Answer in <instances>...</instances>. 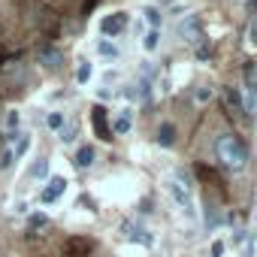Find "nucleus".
I'll list each match as a JSON object with an SVG mask.
<instances>
[{
    "instance_id": "nucleus-7",
    "label": "nucleus",
    "mask_w": 257,
    "mask_h": 257,
    "mask_svg": "<svg viewBox=\"0 0 257 257\" xmlns=\"http://www.w3.org/2000/svg\"><path fill=\"white\" fill-rule=\"evenodd\" d=\"M158 143H161L164 149H173V146L179 143V127H176L173 121H164V124L158 127Z\"/></svg>"
},
{
    "instance_id": "nucleus-23",
    "label": "nucleus",
    "mask_w": 257,
    "mask_h": 257,
    "mask_svg": "<svg viewBox=\"0 0 257 257\" xmlns=\"http://www.w3.org/2000/svg\"><path fill=\"white\" fill-rule=\"evenodd\" d=\"M16 127H19V112L10 109V112H7V131H10V137L16 134Z\"/></svg>"
},
{
    "instance_id": "nucleus-15",
    "label": "nucleus",
    "mask_w": 257,
    "mask_h": 257,
    "mask_svg": "<svg viewBox=\"0 0 257 257\" xmlns=\"http://www.w3.org/2000/svg\"><path fill=\"white\" fill-rule=\"evenodd\" d=\"M158 46H161V34H158V31H149V34L143 37V49H146V52H155Z\"/></svg>"
},
{
    "instance_id": "nucleus-17",
    "label": "nucleus",
    "mask_w": 257,
    "mask_h": 257,
    "mask_svg": "<svg viewBox=\"0 0 257 257\" xmlns=\"http://www.w3.org/2000/svg\"><path fill=\"white\" fill-rule=\"evenodd\" d=\"M251 10H254V16H251V28H248V43L257 46V0H251Z\"/></svg>"
},
{
    "instance_id": "nucleus-21",
    "label": "nucleus",
    "mask_w": 257,
    "mask_h": 257,
    "mask_svg": "<svg viewBox=\"0 0 257 257\" xmlns=\"http://www.w3.org/2000/svg\"><path fill=\"white\" fill-rule=\"evenodd\" d=\"M97 52H100L103 58H115V55H118V49H115L109 40H97Z\"/></svg>"
},
{
    "instance_id": "nucleus-6",
    "label": "nucleus",
    "mask_w": 257,
    "mask_h": 257,
    "mask_svg": "<svg viewBox=\"0 0 257 257\" xmlns=\"http://www.w3.org/2000/svg\"><path fill=\"white\" fill-rule=\"evenodd\" d=\"M179 34L185 43H200V19L197 16H185L179 25Z\"/></svg>"
},
{
    "instance_id": "nucleus-16",
    "label": "nucleus",
    "mask_w": 257,
    "mask_h": 257,
    "mask_svg": "<svg viewBox=\"0 0 257 257\" xmlns=\"http://www.w3.org/2000/svg\"><path fill=\"white\" fill-rule=\"evenodd\" d=\"M46 127L49 131H61L64 127V112H49L46 115Z\"/></svg>"
},
{
    "instance_id": "nucleus-1",
    "label": "nucleus",
    "mask_w": 257,
    "mask_h": 257,
    "mask_svg": "<svg viewBox=\"0 0 257 257\" xmlns=\"http://www.w3.org/2000/svg\"><path fill=\"white\" fill-rule=\"evenodd\" d=\"M215 158H218V164L221 167H227V170H245V164H248V146L236 137V134H230V131H224V134H218L215 137Z\"/></svg>"
},
{
    "instance_id": "nucleus-24",
    "label": "nucleus",
    "mask_w": 257,
    "mask_h": 257,
    "mask_svg": "<svg viewBox=\"0 0 257 257\" xmlns=\"http://www.w3.org/2000/svg\"><path fill=\"white\" fill-rule=\"evenodd\" d=\"M224 251H227L224 239H215V242H212V248H209V254H212V257H224Z\"/></svg>"
},
{
    "instance_id": "nucleus-19",
    "label": "nucleus",
    "mask_w": 257,
    "mask_h": 257,
    "mask_svg": "<svg viewBox=\"0 0 257 257\" xmlns=\"http://www.w3.org/2000/svg\"><path fill=\"white\" fill-rule=\"evenodd\" d=\"M46 224H49V218H46L43 212H34V215H28V227H31V230H43Z\"/></svg>"
},
{
    "instance_id": "nucleus-3",
    "label": "nucleus",
    "mask_w": 257,
    "mask_h": 257,
    "mask_svg": "<svg viewBox=\"0 0 257 257\" xmlns=\"http://www.w3.org/2000/svg\"><path fill=\"white\" fill-rule=\"evenodd\" d=\"M64 191H67V179L64 176H52V179H46V185L40 191V203L43 206H52V203H58L64 197Z\"/></svg>"
},
{
    "instance_id": "nucleus-22",
    "label": "nucleus",
    "mask_w": 257,
    "mask_h": 257,
    "mask_svg": "<svg viewBox=\"0 0 257 257\" xmlns=\"http://www.w3.org/2000/svg\"><path fill=\"white\" fill-rule=\"evenodd\" d=\"M212 97H215L212 88H197V91H194V100H197V103H209Z\"/></svg>"
},
{
    "instance_id": "nucleus-20",
    "label": "nucleus",
    "mask_w": 257,
    "mask_h": 257,
    "mask_svg": "<svg viewBox=\"0 0 257 257\" xmlns=\"http://www.w3.org/2000/svg\"><path fill=\"white\" fill-rule=\"evenodd\" d=\"M146 22L152 25V31H158V28H161V10H158V7H149V10H146Z\"/></svg>"
},
{
    "instance_id": "nucleus-2",
    "label": "nucleus",
    "mask_w": 257,
    "mask_h": 257,
    "mask_svg": "<svg viewBox=\"0 0 257 257\" xmlns=\"http://www.w3.org/2000/svg\"><path fill=\"white\" fill-rule=\"evenodd\" d=\"M167 194L173 197V203H176L185 215H194V197H191V185H188V182H182L179 176L167 179Z\"/></svg>"
},
{
    "instance_id": "nucleus-12",
    "label": "nucleus",
    "mask_w": 257,
    "mask_h": 257,
    "mask_svg": "<svg viewBox=\"0 0 257 257\" xmlns=\"http://www.w3.org/2000/svg\"><path fill=\"white\" fill-rule=\"evenodd\" d=\"M94 131H97L103 140H112V131L106 127V109H103V106L94 109Z\"/></svg>"
},
{
    "instance_id": "nucleus-5",
    "label": "nucleus",
    "mask_w": 257,
    "mask_h": 257,
    "mask_svg": "<svg viewBox=\"0 0 257 257\" xmlns=\"http://www.w3.org/2000/svg\"><path fill=\"white\" fill-rule=\"evenodd\" d=\"M124 28H127V13H112V16H106L100 22L103 37H118V34H124Z\"/></svg>"
},
{
    "instance_id": "nucleus-28",
    "label": "nucleus",
    "mask_w": 257,
    "mask_h": 257,
    "mask_svg": "<svg viewBox=\"0 0 257 257\" xmlns=\"http://www.w3.org/2000/svg\"><path fill=\"white\" fill-rule=\"evenodd\" d=\"M254 248H257V233H254Z\"/></svg>"
},
{
    "instance_id": "nucleus-11",
    "label": "nucleus",
    "mask_w": 257,
    "mask_h": 257,
    "mask_svg": "<svg viewBox=\"0 0 257 257\" xmlns=\"http://www.w3.org/2000/svg\"><path fill=\"white\" fill-rule=\"evenodd\" d=\"M10 140L16 143V146L10 149V152H13V158H25V155H28V149H31V134H13Z\"/></svg>"
},
{
    "instance_id": "nucleus-27",
    "label": "nucleus",
    "mask_w": 257,
    "mask_h": 257,
    "mask_svg": "<svg viewBox=\"0 0 257 257\" xmlns=\"http://www.w3.org/2000/svg\"><path fill=\"white\" fill-rule=\"evenodd\" d=\"M13 161H16V158H13V152L7 149V152H4V158H0V170H7V167H10Z\"/></svg>"
},
{
    "instance_id": "nucleus-9",
    "label": "nucleus",
    "mask_w": 257,
    "mask_h": 257,
    "mask_svg": "<svg viewBox=\"0 0 257 257\" xmlns=\"http://www.w3.org/2000/svg\"><path fill=\"white\" fill-rule=\"evenodd\" d=\"M94 161H97V149L94 146H79L76 149V158H73V167L76 170H88Z\"/></svg>"
},
{
    "instance_id": "nucleus-25",
    "label": "nucleus",
    "mask_w": 257,
    "mask_h": 257,
    "mask_svg": "<svg viewBox=\"0 0 257 257\" xmlns=\"http://www.w3.org/2000/svg\"><path fill=\"white\" fill-rule=\"evenodd\" d=\"M73 140H76V127H61V143H67V146H70Z\"/></svg>"
},
{
    "instance_id": "nucleus-4",
    "label": "nucleus",
    "mask_w": 257,
    "mask_h": 257,
    "mask_svg": "<svg viewBox=\"0 0 257 257\" xmlns=\"http://www.w3.org/2000/svg\"><path fill=\"white\" fill-rule=\"evenodd\" d=\"M121 233L127 236V242H137V245H143V248H152V245H155V233H152V230H146V227L124 224V227H121Z\"/></svg>"
},
{
    "instance_id": "nucleus-13",
    "label": "nucleus",
    "mask_w": 257,
    "mask_h": 257,
    "mask_svg": "<svg viewBox=\"0 0 257 257\" xmlns=\"http://www.w3.org/2000/svg\"><path fill=\"white\" fill-rule=\"evenodd\" d=\"M221 94H224V100L230 103V109H233V112H245V106H242V97H239V91H236L233 85H224V88H221Z\"/></svg>"
},
{
    "instance_id": "nucleus-26",
    "label": "nucleus",
    "mask_w": 257,
    "mask_h": 257,
    "mask_svg": "<svg viewBox=\"0 0 257 257\" xmlns=\"http://www.w3.org/2000/svg\"><path fill=\"white\" fill-rule=\"evenodd\" d=\"M140 97H143V100H149V97H152V82H146V79L140 82Z\"/></svg>"
},
{
    "instance_id": "nucleus-10",
    "label": "nucleus",
    "mask_w": 257,
    "mask_h": 257,
    "mask_svg": "<svg viewBox=\"0 0 257 257\" xmlns=\"http://www.w3.org/2000/svg\"><path fill=\"white\" fill-rule=\"evenodd\" d=\"M40 64H43V67H49V70H58V67L64 64V55H61V49H55V46H46V49H40Z\"/></svg>"
},
{
    "instance_id": "nucleus-18",
    "label": "nucleus",
    "mask_w": 257,
    "mask_h": 257,
    "mask_svg": "<svg viewBox=\"0 0 257 257\" xmlns=\"http://www.w3.org/2000/svg\"><path fill=\"white\" fill-rule=\"evenodd\" d=\"M88 79H91V64H88V61H79V70H76V82H79V85H88Z\"/></svg>"
},
{
    "instance_id": "nucleus-8",
    "label": "nucleus",
    "mask_w": 257,
    "mask_h": 257,
    "mask_svg": "<svg viewBox=\"0 0 257 257\" xmlns=\"http://www.w3.org/2000/svg\"><path fill=\"white\" fill-rule=\"evenodd\" d=\"M131 127H134V112L131 109H121L112 121V134L115 137H124V134H131Z\"/></svg>"
},
{
    "instance_id": "nucleus-14",
    "label": "nucleus",
    "mask_w": 257,
    "mask_h": 257,
    "mask_svg": "<svg viewBox=\"0 0 257 257\" xmlns=\"http://www.w3.org/2000/svg\"><path fill=\"white\" fill-rule=\"evenodd\" d=\"M28 179H49V161L46 158L34 161V167L28 170Z\"/></svg>"
}]
</instances>
